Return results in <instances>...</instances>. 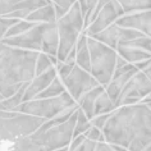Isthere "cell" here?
<instances>
[{"instance_id":"23","label":"cell","mask_w":151,"mask_h":151,"mask_svg":"<svg viewBox=\"0 0 151 151\" xmlns=\"http://www.w3.org/2000/svg\"><path fill=\"white\" fill-rule=\"evenodd\" d=\"M63 92H65V87H64L63 82L60 81V78L55 77L52 82L41 93H39L35 99H49V97H56L62 95Z\"/></svg>"},{"instance_id":"38","label":"cell","mask_w":151,"mask_h":151,"mask_svg":"<svg viewBox=\"0 0 151 151\" xmlns=\"http://www.w3.org/2000/svg\"><path fill=\"white\" fill-rule=\"evenodd\" d=\"M3 100V97H1V95H0V101H1Z\"/></svg>"},{"instance_id":"3","label":"cell","mask_w":151,"mask_h":151,"mask_svg":"<svg viewBox=\"0 0 151 151\" xmlns=\"http://www.w3.org/2000/svg\"><path fill=\"white\" fill-rule=\"evenodd\" d=\"M77 110L67 122L58 124L55 119L46 120L32 134L14 143L12 151H55L68 147L73 138Z\"/></svg>"},{"instance_id":"34","label":"cell","mask_w":151,"mask_h":151,"mask_svg":"<svg viewBox=\"0 0 151 151\" xmlns=\"http://www.w3.org/2000/svg\"><path fill=\"white\" fill-rule=\"evenodd\" d=\"M96 151H114L113 147L106 142H97L96 143Z\"/></svg>"},{"instance_id":"36","label":"cell","mask_w":151,"mask_h":151,"mask_svg":"<svg viewBox=\"0 0 151 151\" xmlns=\"http://www.w3.org/2000/svg\"><path fill=\"white\" fill-rule=\"evenodd\" d=\"M3 47H4V44H1V42H0V50H1Z\"/></svg>"},{"instance_id":"6","label":"cell","mask_w":151,"mask_h":151,"mask_svg":"<svg viewBox=\"0 0 151 151\" xmlns=\"http://www.w3.org/2000/svg\"><path fill=\"white\" fill-rule=\"evenodd\" d=\"M87 49L90 52V74L100 86L105 87L113 77L118 54L91 37H87Z\"/></svg>"},{"instance_id":"25","label":"cell","mask_w":151,"mask_h":151,"mask_svg":"<svg viewBox=\"0 0 151 151\" xmlns=\"http://www.w3.org/2000/svg\"><path fill=\"white\" fill-rule=\"evenodd\" d=\"M33 26H36L35 23H32V22H28L26 19H22V21H18L16 24L10 26L8 28V31H6L4 39H8V37H13V36H18L21 35V33H23L26 31H28L29 28H32Z\"/></svg>"},{"instance_id":"13","label":"cell","mask_w":151,"mask_h":151,"mask_svg":"<svg viewBox=\"0 0 151 151\" xmlns=\"http://www.w3.org/2000/svg\"><path fill=\"white\" fill-rule=\"evenodd\" d=\"M41 41H42V24H36L32 28H29L28 31L18 36L3 39L0 42L10 47L39 52L41 50Z\"/></svg>"},{"instance_id":"21","label":"cell","mask_w":151,"mask_h":151,"mask_svg":"<svg viewBox=\"0 0 151 151\" xmlns=\"http://www.w3.org/2000/svg\"><path fill=\"white\" fill-rule=\"evenodd\" d=\"M115 1L120 5L124 14L150 10L151 6V0H115Z\"/></svg>"},{"instance_id":"17","label":"cell","mask_w":151,"mask_h":151,"mask_svg":"<svg viewBox=\"0 0 151 151\" xmlns=\"http://www.w3.org/2000/svg\"><path fill=\"white\" fill-rule=\"evenodd\" d=\"M50 3H51L50 0H23V1H21L19 4H17L14 6L8 14H5L3 17L10 18V19L22 21V19H26L32 12L50 4Z\"/></svg>"},{"instance_id":"22","label":"cell","mask_w":151,"mask_h":151,"mask_svg":"<svg viewBox=\"0 0 151 151\" xmlns=\"http://www.w3.org/2000/svg\"><path fill=\"white\" fill-rule=\"evenodd\" d=\"M115 105L110 100V97L106 95L105 90L99 95L95 103V109H93V116L97 115H104V114H110L115 110Z\"/></svg>"},{"instance_id":"20","label":"cell","mask_w":151,"mask_h":151,"mask_svg":"<svg viewBox=\"0 0 151 151\" xmlns=\"http://www.w3.org/2000/svg\"><path fill=\"white\" fill-rule=\"evenodd\" d=\"M28 83L29 82H26L13 96L8 97V99H3L0 101V111H16L17 108L22 104V99H23L24 91L27 88Z\"/></svg>"},{"instance_id":"28","label":"cell","mask_w":151,"mask_h":151,"mask_svg":"<svg viewBox=\"0 0 151 151\" xmlns=\"http://www.w3.org/2000/svg\"><path fill=\"white\" fill-rule=\"evenodd\" d=\"M85 4H86V16L83 18V28L86 29L90 24V18H91V14L97 4V0H85Z\"/></svg>"},{"instance_id":"30","label":"cell","mask_w":151,"mask_h":151,"mask_svg":"<svg viewBox=\"0 0 151 151\" xmlns=\"http://www.w3.org/2000/svg\"><path fill=\"white\" fill-rule=\"evenodd\" d=\"M83 134L86 136V138L87 139H91V141H95V142H104L105 141L104 137H103V133H101V131L97 129L96 127H91Z\"/></svg>"},{"instance_id":"9","label":"cell","mask_w":151,"mask_h":151,"mask_svg":"<svg viewBox=\"0 0 151 151\" xmlns=\"http://www.w3.org/2000/svg\"><path fill=\"white\" fill-rule=\"evenodd\" d=\"M62 82H63L64 87H65V91L69 93L70 97L76 103H77L86 92H88L90 90L100 86L88 72L81 69V68L77 65H74L72 68L69 74H68L65 78H63Z\"/></svg>"},{"instance_id":"16","label":"cell","mask_w":151,"mask_h":151,"mask_svg":"<svg viewBox=\"0 0 151 151\" xmlns=\"http://www.w3.org/2000/svg\"><path fill=\"white\" fill-rule=\"evenodd\" d=\"M59 36L56 22L54 23H44L42 24V41H41V50L44 54L49 56H55L58 51Z\"/></svg>"},{"instance_id":"31","label":"cell","mask_w":151,"mask_h":151,"mask_svg":"<svg viewBox=\"0 0 151 151\" xmlns=\"http://www.w3.org/2000/svg\"><path fill=\"white\" fill-rule=\"evenodd\" d=\"M109 118V114H104V115H97V116H93V118L90 120L91 122V126L92 127H96L97 129H103V127L105 126L106 120Z\"/></svg>"},{"instance_id":"18","label":"cell","mask_w":151,"mask_h":151,"mask_svg":"<svg viewBox=\"0 0 151 151\" xmlns=\"http://www.w3.org/2000/svg\"><path fill=\"white\" fill-rule=\"evenodd\" d=\"M103 91H104L103 86H97V87L90 90L88 92H86L85 95L77 101L78 105H80L78 108L83 111V114L87 116V119H90V120L93 118V109H95L96 99L99 97V95Z\"/></svg>"},{"instance_id":"10","label":"cell","mask_w":151,"mask_h":151,"mask_svg":"<svg viewBox=\"0 0 151 151\" xmlns=\"http://www.w3.org/2000/svg\"><path fill=\"white\" fill-rule=\"evenodd\" d=\"M116 54L129 64H136L142 60L150 59L151 40L150 36H142L128 42L119 44L115 49Z\"/></svg>"},{"instance_id":"1","label":"cell","mask_w":151,"mask_h":151,"mask_svg":"<svg viewBox=\"0 0 151 151\" xmlns=\"http://www.w3.org/2000/svg\"><path fill=\"white\" fill-rule=\"evenodd\" d=\"M105 142L127 151H145L151 142L150 104L119 106L109 114L101 129Z\"/></svg>"},{"instance_id":"35","label":"cell","mask_w":151,"mask_h":151,"mask_svg":"<svg viewBox=\"0 0 151 151\" xmlns=\"http://www.w3.org/2000/svg\"><path fill=\"white\" fill-rule=\"evenodd\" d=\"M133 65L137 68V70H145L146 68H150V59L149 60H142V62H138L133 64Z\"/></svg>"},{"instance_id":"14","label":"cell","mask_w":151,"mask_h":151,"mask_svg":"<svg viewBox=\"0 0 151 151\" xmlns=\"http://www.w3.org/2000/svg\"><path fill=\"white\" fill-rule=\"evenodd\" d=\"M115 24L123 28H129L134 31L141 32L145 36H150L151 32V12L143 10V12H136L127 16H122L115 21Z\"/></svg>"},{"instance_id":"33","label":"cell","mask_w":151,"mask_h":151,"mask_svg":"<svg viewBox=\"0 0 151 151\" xmlns=\"http://www.w3.org/2000/svg\"><path fill=\"white\" fill-rule=\"evenodd\" d=\"M76 1H77V0H52L51 4L54 6H58V8L64 10V12H68V9H69Z\"/></svg>"},{"instance_id":"37","label":"cell","mask_w":151,"mask_h":151,"mask_svg":"<svg viewBox=\"0 0 151 151\" xmlns=\"http://www.w3.org/2000/svg\"><path fill=\"white\" fill-rule=\"evenodd\" d=\"M145 151H151V149H150V147H147V149H146Z\"/></svg>"},{"instance_id":"27","label":"cell","mask_w":151,"mask_h":151,"mask_svg":"<svg viewBox=\"0 0 151 151\" xmlns=\"http://www.w3.org/2000/svg\"><path fill=\"white\" fill-rule=\"evenodd\" d=\"M21 1H23V0H0V17L8 14Z\"/></svg>"},{"instance_id":"11","label":"cell","mask_w":151,"mask_h":151,"mask_svg":"<svg viewBox=\"0 0 151 151\" xmlns=\"http://www.w3.org/2000/svg\"><path fill=\"white\" fill-rule=\"evenodd\" d=\"M124 16L122 8L115 0H110L106 5H104L101 10L96 14L95 19L88 24V27L85 29L83 33L87 37H91L96 33L104 31L105 28H108L110 24L115 23V21Z\"/></svg>"},{"instance_id":"26","label":"cell","mask_w":151,"mask_h":151,"mask_svg":"<svg viewBox=\"0 0 151 151\" xmlns=\"http://www.w3.org/2000/svg\"><path fill=\"white\" fill-rule=\"evenodd\" d=\"M54 65L51 64L50 59H49V55L44 54V52H39V56L36 59V65H35V76H39L44 72L49 70L50 68H52Z\"/></svg>"},{"instance_id":"32","label":"cell","mask_w":151,"mask_h":151,"mask_svg":"<svg viewBox=\"0 0 151 151\" xmlns=\"http://www.w3.org/2000/svg\"><path fill=\"white\" fill-rule=\"evenodd\" d=\"M96 143L95 141H91V139L86 138L83 142L81 143L77 149H74L73 151H96Z\"/></svg>"},{"instance_id":"8","label":"cell","mask_w":151,"mask_h":151,"mask_svg":"<svg viewBox=\"0 0 151 151\" xmlns=\"http://www.w3.org/2000/svg\"><path fill=\"white\" fill-rule=\"evenodd\" d=\"M150 68H146L145 70H138L128 80L115 101V108L141 103L142 99L150 96Z\"/></svg>"},{"instance_id":"7","label":"cell","mask_w":151,"mask_h":151,"mask_svg":"<svg viewBox=\"0 0 151 151\" xmlns=\"http://www.w3.org/2000/svg\"><path fill=\"white\" fill-rule=\"evenodd\" d=\"M77 105V103L72 99L67 91L56 97L49 99H33L29 101H24L17 108L16 111L28 114L37 118H42L45 120L54 119L60 115L64 110Z\"/></svg>"},{"instance_id":"15","label":"cell","mask_w":151,"mask_h":151,"mask_svg":"<svg viewBox=\"0 0 151 151\" xmlns=\"http://www.w3.org/2000/svg\"><path fill=\"white\" fill-rule=\"evenodd\" d=\"M55 77H56V69L54 67L50 68V69L46 70V72H44V73L39 74V76H35V77L32 78V81L28 83L27 88H26L23 99H22V103L33 100L39 93H41L51 83Z\"/></svg>"},{"instance_id":"5","label":"cell","mask_w":151,"mask_h":151,"mask_svg":"<svg viewBox=\"0 0 151 151\" xmlns=\"http://www.w3.org/2000/svg\"><path fill=\"white\" fill-rule=\"evenodd\" d=\"M46 122L19 111H0V139L17 142L32 134Z\"/></svg>"},{"instance_id":"2","label":"cell","mask_w":151,"mask_h":151,"mask_svg":"<svg viewBox=\"0 0 151 151\" xmlns=\"http://www.w3.org/2000/svg\"><path fill=\"white\" fill-rule=\"evenodd\" d=\"M37 56V51L4 45L0 50V95L3 99L13 96L22 85L32 81Z\"/></svg>"},{"instance_id":"4","label":"cell","mask_w":151,"mask_h":151,"mask_svg":"<svg viewBox=\"0 0 151 151\" xmlns=\"http://www.w3.org/2000/svg\"><path fill=\"white\" fill-rule=\"evenodd\" d=\"M56 27L59 36L56 59L58 62L63 63L72 49L76 46V42L83 29V18L77 1L68 9V12L62 18L56 19Z\"/></svg>"},{"instance_id":"29","label":"cell","mask_w":151,"mask_h":151,"mask_svg":"<svg viewBox=\"0 0 151 151\" xmlns=\"http://www.w3.org/2000/svg\"><path fill=\"white\" fill-rule=\"evenodd\" d=\"M17 19H10V18H4V17H0V41L4 39L6 31L10 26L16 24L17 23Z\"/></svg>"},{"instance_id":"12","label":"cell","mask_w":151,"mask_h":151,"mask_svg":"<svg viewBox=\"0 0 151 151\" xmlns=\"http://www.w3.org/2000/svg\"><path fill=\"white\" fill-rule=\"evenodd\" d=\"M142 36H145V35H142V33L138 31L129 29V28H123V27L116 26L115 23H113L109 26L108 28H105L104 31L91 36V39L99 41V42L106 45V46L113 49V50H115L119 44L128 42V41L136 40Z\"/></svg>"},{"instance_id":"24","label":"cell","mask_w":151,"mask_h":151,"mask_svg":"<svg viewBox=\"0 0 151 151\" xmlns=\"http://www.w3.org/2000/svg\"><path fill=\"white\" fill-rule=\"evenodd\" d=\"M91 122L90 119H87V116L83 114V111L80 108L77 109V118H76V124H74V129H73V137H77L80 134L86 133L90 128H91Z\"/></svg>"},{"instance_id":"19","label":"cell","mask_w":151,"mask_h":151,"mask_svg":"<svg viewBox=\"0 0 151 151\" xmlns=\"http://www.w3.org/2000/svg\"><path fill=\"white\" fill-rule=\"evenodd\" d=\"M26 21L32 22L35 24H44V23H54L56 22V17H55V10H54V5L47 4L39 8L35 12H32L29 16L26 18Z\"/></svg>"}]
</instances>
